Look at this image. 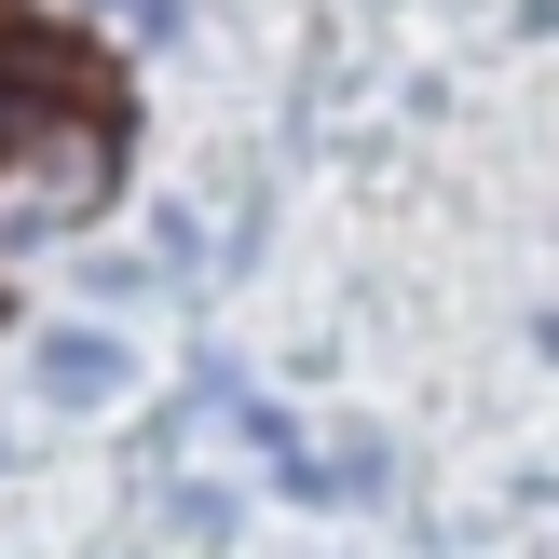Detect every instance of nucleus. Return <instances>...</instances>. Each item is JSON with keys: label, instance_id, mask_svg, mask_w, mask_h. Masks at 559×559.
<instances>
[{"label": "nucleus", "instance_id": "1", "mask_svg": "<svg viewBox=\"0 0 559 559\" xmlns=\"http://www.w3.org/2000/svg\"><path fill=\"white\" fill-rule=\"evenodd\" d=\"M41 396L55 409H109L123 396V342H109V328H55L41 342Z\"/></svg>", "mask_w": 559, "mask_h": 559}, {"label": "nucleus", "instance_id": "2", "mask_svg": "<svg viewBox=\"0 0 559 559\" xmlns=\"http://www.w3.org/2000/svg\"><path fill=\"white\" fill-rule=\"evenodd\" d=\"M109 14H123L136 41H178V14H191V0H109Z\"/></svg>", "mask_w": 559, "mask_h": 559}]
</instances>
